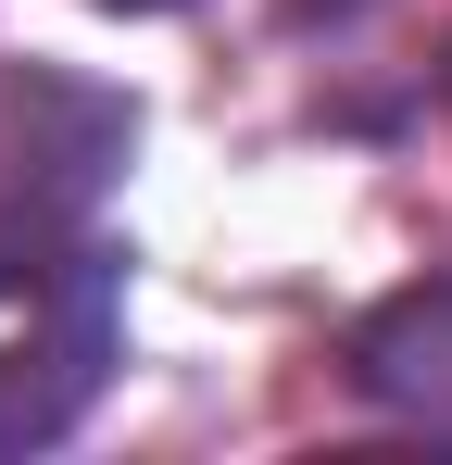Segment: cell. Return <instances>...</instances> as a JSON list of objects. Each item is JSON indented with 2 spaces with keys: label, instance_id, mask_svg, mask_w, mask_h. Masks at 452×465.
Instances as JSON below:
<instances>
[{
  "label": "cell",
  "instance_id": "cell-2",
  "mask_svg": "<svg viewBox=\"0 0 452 465\" xmlns=\"http://www.w3.org/2000/svg\"><path fill=\"white\" fill-rule=\"evenodd\" d=\"M113 290H126V252L101 239V252H75L64 277L25 302V340L0 352V453H51L64 428H88L101 378L126 365V314H113Z\"/></svg>",
  "mask_w": 452,
  "mask_h": 465
},
{
  "label": "cell",
  "instance_id": "cell-3",
  "mask_svg": "<svg viewBox=\"0 0 452 465\" xmlns=\"http://www.w3.org/2000/svg\"><path fill=\"white\" fill-rule=\"evenodd\" d=\"M339 378H352V402H377V415L452 440V264L377 290V302L339 327Z\"/></svg>",
  "mask_w": 452,
  "mask_h": 465
},
{
  "label": "cell",
  "instance_id": "cell-5",
  "mask_svg": "<svg viewBox=\"0 0 452 465\" xmlns=\"http://www.w3.org/2000/svg\"><path fill=\"white\" fill-rule=\"evenodd\" d=\"M88 13H189V0H88Z\"/></svg>",
  "mask_w": 452,
  "mask_h": 465
},
{
  "label": "cell",
  "instance_id": "cell-6",
  "mask_svg": "<svg viewBox=\"0 0 452 465\" xmlns=\"http://www.w3.org/2000/svg\"><path fill=\"white\" fill-rule=\"evenodd\" d=\"M440 101H452V51H440Z\"/></svg>",
  "mask_w": 452,
  "mask_h": 465
},
{
  "label": "cell",
  "instance_id": "cell-4",
  "mask_svg": "<svg viewBox=\"0 0 452 465\" xmlns=\"http://www.w3.org/2000/svg\"><path fill=\"white\" fill-rule=\"evenodd\" d=\"M277 13H290V25H352L365 0H277Z\"/></svg>",
  "mask_w": 452,
  "mask_h": 465
},
{
  "label": "cell",
  "instance_id": "cell-1",
  "mask_svg": "<svg viewBox=\"0 0 452 465\" xmlns=\"http://www.w3.org/2000/svg\"><path fill=\"white\" fill-rule=\"evenodd\" d=\"M139 152V101L64 64L0 76V302H38L75 252H101V189Z\"/></svg>",
  "mask_w": 452,
  "mask_h": 465
}]
</instances>
